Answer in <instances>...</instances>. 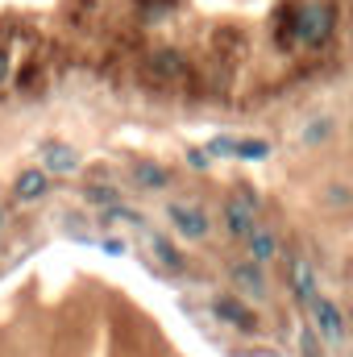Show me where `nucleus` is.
I'll return each instance as SVG.
<instances>
[{
    "label": "nucleus",
    "mask_w": 353,
    "mask_h": 357,
    "mask_svg": "<svg viewBox=\"0 0 353 357\" xmlns=\"http://www.w3.org/2000/svg\"><path fill=\"white\" fill-rule=\"evenodd\" d=\"M333 25H337V13L329 4H316V0L295 13V38L303 46H324L329 33H333Z\"/></svg>",
    "instance_id": "f257e3e1"
},
{
    "label": "nucleus",
    "mask_w": 353,
    "mask_h": 357,
    "mask_svg": "<svg viewBox=\"0 0 353 357\" xmlns=\"http://www.w3.org/2000/svg\"><path fill=\"white\" fill-rule=\"evenodd\" d=\"M308 312H312V328H316V337H320L324 345H337V341L345 337V316H341V307H337L333 299L316 295V299L308 303Z\"/></svg>",
    "instance_id": "f03ea898"
},
{
    "label": "nucleus",
    "mask_w": 353,
    "mask_h": 357,
    "mask_svg": "<svg viewBox=\"0 0 353 357\" xmlns=\"http://www.w3.org/2000/svg\"><path fill=\"white\" fill-rule=\"evenodd\" d=\"M38 158H42V171L46 175H75L80 171V154L71 146H63V142H42Z\"/></svg>",
    "instance_id": "7ed1b4c3"
},
{
    "label": "nucleus",
    "mask_w": 353,
    "mask_h": 357,
    "mask_svg": "<svg viewBox=\"0 0 353 357\" xmlns=\"http://www.w3.org/2000/svg\"><path fill=\"white\" fill-rule=\"evenodd\" d=\"M287 282H291V295L308 307L316 295H320V287H316V270L308 258H291V266H287Z\"/></svg>",
    "instance_id": "20e7f679"
},
{
    "label": "nucleus",
    "mask_w": 353,
    "mask_h": 357,
    "mask_svg": "<svg viewBox=\"0 0 353 357\" xmlns=\"http://www.w3.org/2000/svg\"><path fill=\"white\" fill-rule=\"evenodd\" d=\"M167 216H171V225H175L179 233H183V237H191V241L208 233V212H204V208H195V204H171V208H167Z\"/></svg>",
    "instance_id": "39448f33"
},
{
    "label": "nucleus",
    "mask_w": 353,
    "mask_h": 357,
    "mask_svg": "<svg viewBox=\"0 0 353 357\" xmlns=\"http://www.w3.org/2000/svg\"><path fill=\"white\" fill-rule=\"evenodd\" d=\"M254 208H258V204H254L250 195H246V199H229V204H225V229H229L233 237H250V229L258 225V220H254Z\"/></svg>",
    "instance_id": "423d86ee"
},
{
    "label": "nucleus",
    "mask_w": 353,
    "mask_h": 357,
    "mask_svg": "<svg viewBox=\"0 0 353 357\" xmlns=\"http://www.w3.org/2000/svg\"><path fill=\"white\" fill-rule=\"evenodd\" d=\"M216 316L229 320V324H237L241 333H254V328H258V316H254L241 299H233V295H220V299H216Z\"/></svg>",
    "instance_id": "0eeeda50"
},
{
    "label": "nucleus",
    "mask_w": 353,
    "mask_h": 357,
    "mask_svg": "<svg viewBox=\"0 0 353 357\" xmlns=\"http://www.w3.org/2000/svg\"><path fill=\"white\" fill-rule=\"evenodd\" d=\"M46 183H50V175L42 171V167H29V171H21L17 175V199H25V204H33V199H42L46 195Z\"/></svg>",
    "instance_id": "6e6552de"
},
{
    "label": "nucleus",
    "mask_w": 353,
    "mask_h": 357,
    "mask_svg": "<svg viewBox=\"0 0 353 357\" xmlns=\"http://www.w3.org/2000/svg\"><path fill=\"white\" fill-rule=\"evenodd\" d=\"M250 254H254L258 266L278 258V237H274V229H266V225H254V229H250Z\"/></svg>",
    "instance_id": "1a4fd4ad"
},
{
    "label": "nucleus",
    "mask_w": 353,
    "mask_h": 357,
    "mask_svg": "<svg viewBox=\"0 0 353 357\" xmlns=\"http://www.w3.org/2000/svg\"><path fill=\"white\" fill-rule=\"evenodd\" d=\"M233 278L250 291V299H262V278H258V270H250V266H233Z\"/></svg>",
    "instance_id": "9d476101"
},
{
    "label": "nucleus",
    "mask_w": 353,
    "mask_h": 357,
    "mask_svg": "<svg viewBox=\"0 0 353 357\" xmlns=\"http://www.w3.org/2000/svg\"><path fill=\"white\" fill-rule=\"evenodd\" d=\"M133 175H137V183H146V187H163V183H167V171L154 167V162H137Z\"/></svg>",
    "instance_id": "9b49d317"
},
{
    "label": "nucleus",
    "mask_w": 353,
    "mask_h": 357,
    "mask_svg": "<svg viewBox=\"0 0 353 357\" xmlns=\"http://www.w3.org/2000/svg\"><path fill=\"white\" fill-rule=\"evenodd\" d=\"M270 146L266 142H237V158H266Z\"/></svg>",
    "instance_id": "f8f14e48"
},
{
    "label": "nucleus",
    "mask_w": 353,
    "mask_h": 357,
    "mask_svg": "<svg viewBox=\"0 0 353 357\" xmlns=\"http://www.w3.org/2000/svg\"><path fill=\"white\" fill-rule=\"evenodd\" d=\"M150 241H154V254H158V258H163V266L179 270V254H175V250H171V245H167V241H163V237H150Z\"/></svg>",
    "instance_id": "ddd939ff"
},
{
    "label": "nucleus",
    "mask_w": 353,
    "mask_h": 357,
    "mask_svg": "<svg viewBox=\"0 0 353 357\" xmlns=\"http://www.w3.org/2000/svg\"><path fill=\"white\" fill-rule=\"evenodd\" d=\"M88 199H91V204H112V199H117V191H108V187H104V191H100V187H91Z\"/></svg>",
    "instance_id": "4468645a"
},
{
    "label": "nucleus",
    "mask_w": 353,
    "mask_h": 357,
    "mask_svg": "<svg viewBox=\"0 0 353 357\" xmlns=\"http://www.w3.org/2000/svg\"><path fill=\"white\" fill-rule=\"evenodd\" d=\"M187 162H191V167H208L212 154H208V150H187Z\"/></svg>",
    "instance_id": "2eb2a0df"
},
{
    "label": "nucleus",
    "mask_w": 353,
    "mask_h": 357,
    "mask_svg": "<svg viewBox=\"0 0 353 357\" xmlns=\"http://www.w3.org/2000/svg\"><path fill=\"white\" fill-rule=\"evenodd\" d=\"M0 79H4V54H0Z\"/></svg>",
    "instance_id": "dca6fc26"
}]
</instances>
